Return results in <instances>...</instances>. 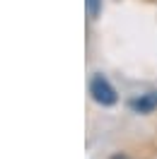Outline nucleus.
<instances>
[{"instance_id": "2", "label": "nucleus", "mask_w": 157, "mask_h": 159, "mask_svg": "<svg viewBox=\"0 0 157 159\" xmlns=\"http://www.w3.org/2000/svg\"><path fill=\"white\" fill-rule=\"evenodd\" d=\"M128 106H131V111H136V113H150V111H155L157 109V92L140 94V97L128 101Z\"/></svg>"}, {"instance_id": "4", "label": "nucleus", "mask_w": 157, "mask_h": 159, "mask_svg": "<svg viewBox=\"0 0 157 159\" xmlns=\"http://www.w3.org/2000/svg\"><path fill=\"white\" fill-rule=\"evenodd\" d=\"M111 159H128V157H126V154H114Z\"/></svg>"}, {"instance_id": "3", "label": "nucleus", "mask_w": 157, "mask_h": 159, "mask_svg": "<svg viewBox=\"0 0 157 159\" xmlns=\"http://www.w3.org/2000/svg\"><path fill=\"white\" fill-rule=\"evenodd\" d=\"M102 7H104V0H85V12L89 20H97L102 15Z\"/></svg>"}, {"instance_id": "1", "label": "nucleus", "mask_w": 157, "mask_h": 159, "mask_svg": "<svg viewBox=\"0 0 157 159\" xmlns=\"http://www.w3.org/2000/svg\"><path fill=\"white\" fill-rule=\"evenodd\" d=\"M89 94H92V99L97 101L99 106H114L118 101L116 89L111 87V82L104 75H94L89 80Z\"/></svg>"}]
</instances>
